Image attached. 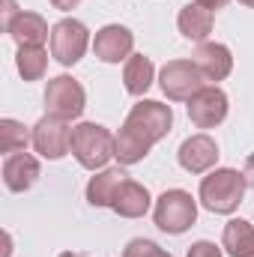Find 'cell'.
I'll return each instance as SVG.
<instances>
[{
  "instance_id": "cell-1",
  "label": "cell",
  "mask_w": 254,
  "mask_h": 257,
  "mask_svg": "<svg viewBox=\"0 0 254 257\" xmlns=\"http://www.w3.org/2000/svg\"><path fill=\"white\" fill-rule=\"evenodd\" d=\"M245 177L233 168H215L209 177L200 180V203L215 215H230L245 194Z\"/></svg>"
},
{
  "instance_id": "cell-2",
  "label": "cell",
  "mask_w": 254,
  "mask_h": 257,
  "mask_svg": "<svg viewBox=\"0 0 254 257\" xmlns=\"http://www.w3.org/2000/svg\"><path fill=\"white\" fill-rule=\"evenodd\" d=\"M114 147H117V138L99 123H78L72 128V156L87 171L105 168L114 156Z\"/></svg>"
},
{
  "instance_id": "cell-3",
  "label": "cell",
  "mask_w": 254,
  "mask_h": 257,
  "mask_svg": "<svg viewBox=\"0 0 254 257\" xmlns=\"http://www.w3.org/2000/svg\"><path fill=\"white\" fill-rule=\"evenodd\" d=\"M171 126H174V111H171V105L156 102V99L138 102V105L129 111L126 123H123V128L132 132L135 138H141L147 147L159 144V141L171 132Z\"/></svg>"
},
{
  "instance_id": "cell-4",
  "label": "cell",
  "mask_w": 254,
  "mask_h": 257,
  "mask_svg": "<svg viewBox=\"0 0 254 257\" xmlns=\"http://www.w3.org/2000/svg\"><path fill=\"white\" fill-rule=\"evenodd\" d=\"M153 218H156V227L159 230L180 236V233H186L191 224L197 221V203L183 189H168V192L156 200Z\"/></svg>"
},
{
  "instance_id": "cell-5",
  "label": "cell",
  "mask_w": 254,
  "mask_h": 257,
  "mask_svg": "<svg viewBox=\"0 0 254 257\" xmlns=\"http://www.w3.org/2000/svg\"><path fill=\"white\" fill-rule=\"evenodd\" d=\"M84 108H87V93L75 78L57 75V78L48 81V87H45V111L51 117H60V120L69 123V120H78L84 114Z\"/></svg>"
},
{
  "instance_id": "cell-6",
  "label": "cell",
  "mask_w": 254,
  "mask_h": 257,
  "mask_svg": "<svg viewBox=\"0 0 254 257\" xmlns=\"http://www.w3.org/2000/svg\"><path fill=\"white\" fill-rule=\"evenodd\" d=\"M203 75L200 69L194 66V60H168L159 72V84H162V93L171 99V102H189L191 96L203 87Z\"/></svg>"
},
{
  "instance_id": "cell-7",
  "label": "cell",
  "mask_w": 254,
  "mask_h": 257,
  "mask_svg": "<svg viewBox=\"0 0 254 257\" xmlns=\"http://www.w3.org/2000/svg\"><path fill=\"white\" fill-rule=\"evenodd\" d=\"M90 45V30L78 18H63L51 27V54L60 66H75Z\"/></svg>"
},
{
  "instance_id": "cell-8",
  "label": "cell",
  "mask_w": 254,
  "mask_h": 257,
  "mask_svg": "<svg viewBox=\"0 0 254 257\" xmlns=\"http://www.w3.org/2000/svg\"><path fill=\"white\" fill-rule=\"evenodd\" d=\"M33 147L39 156L57 162L63 159L66 153H72V126L60 120V117H51L45 114L36 126H33Z\"/></svg>"
},
{
  "instance_id": "cell-9",
  "label": "cell",
  "mask_w": 254,
  "mask_h": 257,
  "mask_svg": "<svg viewBox=\"0 0 254 257\" xmlns=\"http://www.w3.org/2000/svg\"><path fill=\"white\" fill-rule=\"evenodd\" d=\"M227 117V93L218 87H200L189 99V120L197 128H215Z\"/></svg>"
},
{
  "instance_id": "cell-10",
  "label": "cell",
  "mask_w": 254,
  "mask_h": 257,
  "mask_svg": "<svg viewBox=\"0 0 254 257\" xmlns=\"http://www.w3.org/2000/svg\"><path fill=\"white\" fill-rule=\"evenodd\" d=\"M132 48H135V33L123 27V24H105L96 39H93V51L102 63H120L132 57Z\"/></svg>"
},
{
  "instance_id": "cell-11",
  "label": "cell",
  "mask_w": 254,
  "mask_h": 257,
  "mask_svg": "<svg viewBox=\"0 0 254 257\" xmlns=\"http://www.w3.org/2000/svg\"><path fill=\"white\" fill-rule=\"evenodd\" d=\"M191 60H194V66L200 69V75L206 81H224L233 72V54L221 42H200L194 48Z\"/></svg>"
},
{
  "instance_id": "cell-12",
  "label": "cell",
  "mask_w": 254,
  "mask_h": 257,
  "mask_svg": "<svg viewBox=\"0 0 254 257\" xmlns=\"http://www.w3.org/2000/svg\"><path fill=\"white\" fill-rule=\"evenodd\" d=\"M177 159H180L183 171H189V174H206L218 162V147H215V141L209 135H191V138L183 141Z\"/></svg>"
},
{
  "instance_id": "cell-13",
  "label": "cell",
  "mask_w": 254,
  "mask_h": 257,
  "mask_svg": "<svg viewBox=\"0 0 254 257\" xmlns=\"http://www.w3.org/2000/svg\"><path fill=\"white\" fill-rule=\"evenodd\" d=\"M39 180V162L30 153H12L3 162V183L9 192H27Z\"/></svg>"
},
{
  "instance_id": "cell-14",
  "label": "cell",
  "mask_w": 254,
  "mask_h": 257,
  "mask_svg": "<svg viewBox=\"0 0 254 257\" xmlns=\"http://www.w3.org/2000/svg\"><path fill=\"white\" fill-rule=\"evenodd\" d=\"M129 177L123 174V168H102L96 177H90L87 183V200L93 206H111L114 197L120 192V186L126 183Z\"/></svg>"
},
{
  "instance_id": "cell-15",
  "label": "cell",
  "mask_w": 254,
  "mask_h": 257,
  "mask_svg": "<svg viewBox=\"0 0 254 257\" xmlns=\"http://www.w3.org/2000/svg\"><path fill=\"white\" fill-rule=\"evenodd\" d=\"M212 12L206 9V6H200V3H186L183 9H180V15H177V27H180V33L191 39V42H206V36L212 33Z\"/></svg>"
},
{
  "instance_id": "cell-16",
  "label": "cell",
  "mask_w": 254,
  "mask_h": 257,
  "mask_svg": "<svg viewBox=\"0 0 254 257\" xmlns=\"http://www.w3.org/2000/svg\"><path fill=\"white\" fill-rule=\"evenodd\" d=\"M111 209L120 218H141V215H147V209H150V192H147V186H141L135 180H126L120 186L117 197H114Z\"/></svg>"
},
{
  "instance_id": "cell-17",
  "label": "cell",
  "mask_w": 254,
  "mask_h": 257,
  "mask_svg": "<svg viewBox=\"0 0 254 257\" xmlns=\"http://www.w3.org/2000/svg\"><path fill=\"white\" fill-rule=\"evenodd\" d=\"M6 33L15 39L18 48L21 45H42L48 39V21L36 12H18V18L9 24Z\"/></svg>"
},
{
  "instance_id": "cell-18",
  "label": "cell",
  "mask_w": 254,
  "mask_h": 257,
  "mask_svg": "<svg viewBox=\"0 0 254 257\" xmlns=\"http://www.w3.org/2000/svg\"><path fill=\"white\" fill-rule=\"evenodd\" d=\"M221 245L230 257H254V224L242 218H230L224 224Z\"/></svg>"
},
{
  "instance_id": "cell-19",
  "label": "cell",
  "mask_w": 254,
  "mask_h": 257,
  "mask_svg": "<svg viewBox=\"0 0 254 257\" xmlns=\"http://www.w3.org/2000/svg\"><path fill=\"white\" fill-rule=\"evenodd\" d=\"M153 75H156V66L150 57L144 54H132L126 60V69H123V84L132 96H144L153 84Z\"/></svg>"
},
{
  "instance_id": "cell-20",
  "label": "cell",
  "mask_w": 254,
  "mask_h": 257,
  "mask_svg": "<svg viewBox=\"0 0 254 257\" xmlns=\"http://www.w3.org/2000/svg\"><path fill=\"white\" fill-rule=\"evenodd\" d=\"M15 66L24 81H39L48 69V51L42 45H21L15 54Z\"/></svg>"
},
{
  "instance_id": "cell-21",
  "label": "cell",
  "mask_w": 254,
  "mask_h": 257,
  "mask_svg": "<svg viewBox=\"0 0 254 257\" xmlns=\"http://www.w3.org/2000/svg\"><path fill=\"white\" fill-rule=\"evenodd\" d=\"M33 144V135L27 132L24 123L18 120H0V153L12 156V153H24V147Z\"/></svg>"
},
{
  "instance_id": "cell-22",
  "label": "cell",
  "mask_w": 254,
  "mask_h": 257,
  "mask_svg": "<svg viewBox=\"0 0 254 257\" xmlns=\"http://www.w3.org/2000/svg\"><path fill=\"white\" fill-rule=\"evenodd\" d=\"M150 150H153V147H147L141 138H135L132 132L120 128V135H117V147H114V159H117L120 165H138V162L147 159Z\"/></svg>"
},
{
  "instance_id": "cell-23",
  "label": "cell",
  "mask_w": 254,
  "mask_h": 257,
  "mask_svg": "<svg viewBox=\"0 0 254 257\" xmlns=\"http://www.w3.org/2000/svg\"><path fill=\"white\" fill-rule=\"evenodd\" d=\"M123 257H174V254H168L165 248H159L153 239H132L123 248Z\"/></svg>"
},
{
  "instance_id": "cell-24",
  "label": "cell",
  "mask_w": 254,
  "mask_h": 257,
  "mask_svg": "<svg viewBox=\"0 0 254 257\" xmlns=\"http://www.w3.org/2000/svg\"><path fill=\"white\" fill-rule=\"evenodd\" d=\"M186 257H221V248L215 245V242H206V239H200V242H194L189 248V254Z\"/></svg>"
},
{
  "instance_id": "cell-25",
  "label": "cell",
  "mask_w": 254,
  "mask_h": 257,
  "mask_svg": "<svg viewBox=\"0 0 254 257\" xmlns=\"http://www.w3.org/2000/svg\"><path fill=\"white\" fill-rule=\"evenodd\" d=\"M18 18V6L15 0H3V30H9V24Z\"/></svg>"
},
{
  "instance_id": "cell-26",
  "label": "cell",
  "mask_w": 254,
  "mask_h": 257,
  "mask_svg": "<svg viewBox=\"0 0 254 257\" xmlns=\"http://www.w3.org/2000/svg\"><path fill=\"white\" fill-rule=\"evenodd\" d=\"M242 177H245V186L254 189V153L245 159V168H242Z\"/></svg>"
},
{
  "instance_id": "cell-27",
  "label": "cell",
  "mask_w": 254,
  "mask_h": 257,
  "mask_svg": "<svg viewBox=\"0 0 254 257\" xmlns=\"http://www.w3.org/2000/svg\"><path fill=\"white\" fill-rule=\"evenodd\" d=\"M194 3H200V6H206L209 12H215V9H224L230 0H194Z\"/></svg>"
},
{
  "instance_id": "cell-28",
  "label": "cell",
  "mask_w": 254,
  "mask_h": 257,
  "mask_svg": "<svg viewBox=\"0 0 254 257\" xmlns=\"http://www.w3.org/2000/svg\"><path fill=\"white\" fill-rule=\"evenodd\" d=\"M81 0H51V6L54 9H63V12H69V9H75Z\"/></svg>"
},
{
  "instance_id": "cell-29",
  "label": "cell",
  "mask_w": 254,
  "mask_h": 257,
  "mask_svg": "<svg viewBox=\"0 0 254 257\" xmlns=\"http://www.w3.org/2000/svg\"><path fill=\"white\" fill-rule=\"evenodd\" d=\"M239 3H242V6H251V9H254V0H239Z\"/></svg>"
},
{
  "instance_id": "cell-30",
  "label": "cell",
  "mask_w": 254,
  "mask_h": 257,
  "mask_svg": "<svg viewBox=\"0 0 254 257\" xmlns=\"http://www.w3.org/2000/svg\"><path fill=\"white\" fill-rule=\"evenodd\" d=\"M60 257H84V254H72V251H63Z\"/></svg>"
}]
</instances>
